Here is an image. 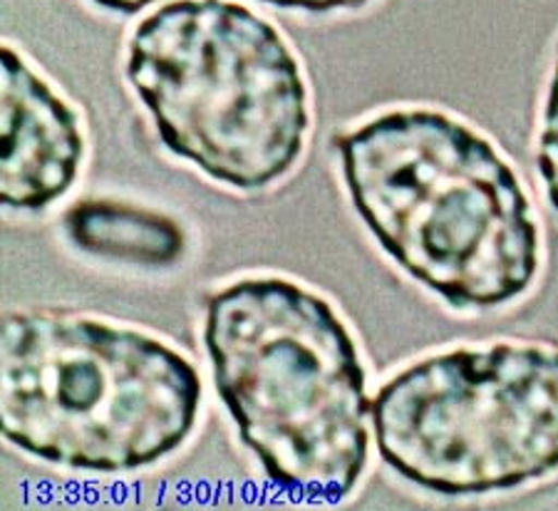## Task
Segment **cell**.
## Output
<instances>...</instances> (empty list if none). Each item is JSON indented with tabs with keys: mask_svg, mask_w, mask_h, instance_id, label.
I'll return each instance as SVG.
<instances>
[{
	"mask_svg": "<svg viewBox=\"0 0 558 511\" xmlns=\"http://www.w3.org/2000/svg\"><path fill=\"white\" fill-rule=\"evenodd\" d=\"M536 169L544 182L546 199L558 214V52L554 60L551 80H548L542 124H538Z\"/></svg>",
	"mask_w": 558,
	"mask_h": 511,
	"instance_id": "ba28073f",
	"label": "cell"
},
{
	"mask_svg": "<svg viewBox=\"0 0 558 511\" xmlns=\"http://www.w3.org/2000/svg\"><path fill=\"white\" fill-rule=\"evenodd\" d=\"M128 77L177 157L264 190L303 151L308 89L283 35L229 0H174L130 40Z\"/></svg>",
	"mask_w": 558,
	"mask_h": 511,
	"instance_id": "277c9868",
	"label": "cell"
},
{
	"mask_svg": "<svg viewBox=\"0 0 558 511\" xmlns=\"http://www.w3.org/2000/svg\"><path fill=\"white\" fill-rule=\"evenodd\" d=\"M219 398L268 479L338 501L371 457L373 402L353 336L326 299L283 278H248L206 306Z\"/></svg>",
	"mask_w": 558,
	"mask_h": 511,
	"instance_id": "7a4b0ae2",
	"label": "cell"
},
{
	"mask_svg": "<svg viewBox=\"0 0 558 511\" xmlns=\"http://www.w3.org/2000/svg\"><path fill=\"white\" fill-rule=\"evenodd\" d=\"M377 452L417 487L480 497L558 472V343L494 340L429 355L373 400Z\"/></svg>",
	"mask_w": 558,
	"mask_h": 511,
	"instance_id": "5b68a950",
	"label": "cell"
},
{
	"mask_svg": "<svg viewBox=\"0 0 558 511\" xmlns=\"http://www.w3.org/2000/svg\"><path fill=\"white\" fill-rule=\"evenodd\" d=\"M338 149L365 227L417 283L459 311L531 291L542 268L534 204L482 132L439 110H395Z\"/></svg>",
	"mask_w": 558,
	"mask_h": 511,
	"instance_id": "6da1fadb",
	"label": "cell"
},
{
	"mask_svg": "<svg viewBox=\"0 0 558 511\" xmlns=\"http://www.w3.org/2000/svg\"><path fill=\"white\" fill-rule=\"evenodd\" d=\"M85 155L75 112L11 45L0 48V202L43 209L75 182Z\"/></svg>",
	"mask_w": 558,
	"mask_h": 511,
	"instance_id": "8992f818",
	"label": "cell"
},
{
	"mask_svg": "<svg viewBox=\"0 0 558 511\" xmlns=\"http://www.w3.org/2000/svg\"><path fill=\"white\" fill-rule=\"evenodd\" d=\"M95 3L102 8H110V11H117V13H140L147 5L157 3V0H95Z\"/></svg>",
	"mask_w": 558,
	"mask_h": 511,
	"instance_id": "30bf717a",
	"label": "cell"
},
{
	"mask_svg": "<svg viewBox=\"0 0 558 511\" xmlns=\"http://www.w3.org/2000/svg\"><path fill=\"white\" fill-rule=\"evenodd\" d=\"M68 234L95 256L130 264H172L184 254V231L165 214L120 202H83L68 214Z\"/></svg>",
	"mask_w": 558,
	"mask_h": 511,
	"instance_id": "52a82bcc",
	"label": "cell"
},
{
	"mask_svg": "<svg viewBox=\"0 0 558 511\" xmlns=\"http://www.w3.org/2000/svg\"><path fill=\"white\" fill-rule=\"evenodd\" d=\"M199 398L192 363L140 330L56 311L3 318L0 433L45 462L140 470L184 442Z\"/></svg>",
	"mask_w": 558,
	"mask_h": 511,
	"instance_id": "3957f363",
	"label": "cell"
},
{
	"mask_svg": "<svg viewBox=\"0 0 558 511\" xmlns=\"http://www.w3.org/2000/svg\"><path fill=\"white\" fill-rule=\"evenodd\" d=\"M278 8H293V11H311V13H328V11H357L371 3V0H260Z\"/></svg>",
	"mask_w": 558,
	"mask_h": 511,
	"instance_id": "9c48e42d",
	"label": "cell"
}]
</instances>
